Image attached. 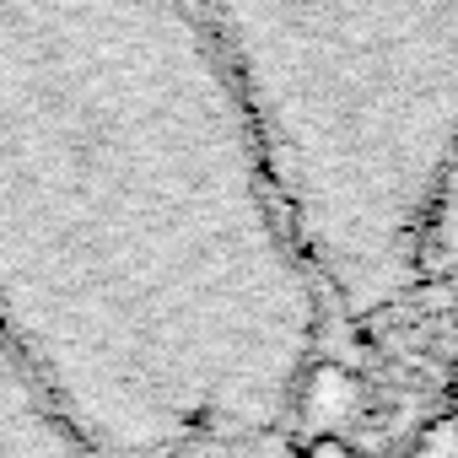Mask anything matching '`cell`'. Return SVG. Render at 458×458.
Listing matches in <instances>:
<instances>
[{
	"label": "cell",
	"mask_w": 458,
	"mask_h": 458,
	"mask_svg": "<svg viewBox=\"0 0 458 458\" xmlns=\"http://www.w3.org/2000/svg\"><path fill=\"white\" fill-rule=\"evenodd\" d=\"M324 286L199 0H0V335L98 458L276 431Z\"/></svg>",
	"instance_id": "1"
},
{
	"label": "cell",
	"mask_w": 458,
	"mask_h": 458,
	"mask_svg": "<svg viewBox=\"0 0 458 458\" xmlns=\"http://www.w3.org/2000/svg\"><path fill=\"white\" fill-rule=\"evenodd\" d=\"M324 297L372 313L458 173V0H199Z\"/></svg>",
	"instance_id": "2"
},
{
	"label": "cell",
	"mask_w": 458,
	"mask_h": 458,
	"mask_svg": "<svg viewBox=\"0 0 458 458\" xmlns=\"http://www.w3.org/2000/svg\"><path fill=\"white\" fill-rule=\"evenodd\" d=\"M0 458H92L6 335H0Z\"/></svg>",
	"instance_id": "3"
},
{
	"label": "cell",
	"mask_w": 458,
	"mask_h": 458,
	"mask_svg": "<svg viewBox=\"0 0 458 458\" xmlns=\"http://www.w3.org/2000/svg\"><path fill=\"white\" fill-rule=\"evenodd\" d=\"M415 458H458V420H437V426L420 437Z\"/></svg>",
	"instance_id": "4"
},
{
	"label": "cell",
	"mask_w": 458,
	"mask_h": 458,
	"mask_svg": "<svg viewBox=\"0 0 458 458\" xmlns=\"http://www.w3.org/2000/svg\"><path fill=\"white\" fill-rule=\"evenodd\" d=\"M302 458H367V453H356L351 442H340V437H318Z\"/></svg>",
	"instance_id": "5"
},
{
	"label": "cell",
	"mask_w": 458,
	"mask_h": 458,
	"mask_svg": "<svg viewBox=\"0 0 458 458\" xmlns=\"http://www.w3.org/2000/svg\"><path fill=\"white\" fill-rule=\"evenodd\" d=\"M453 399H458V372H453Z\"/></svg>",
	"instance_id": "6"
}]
</instances>
